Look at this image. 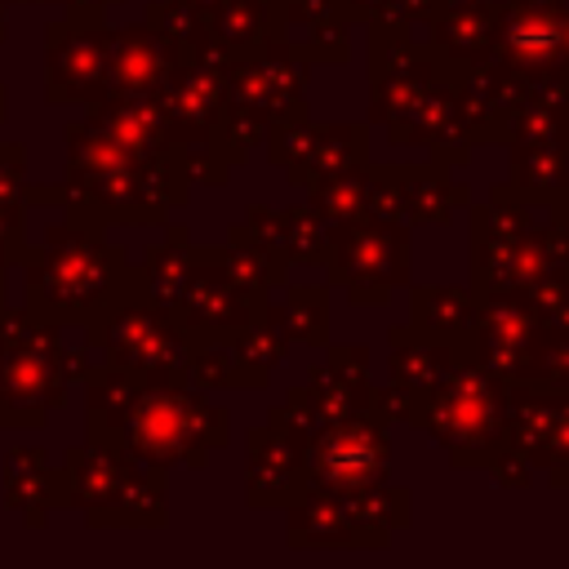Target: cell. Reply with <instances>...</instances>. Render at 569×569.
Returning <instances> with one entry per match:
<instances>
[{
    "label": "cell",
    "instance_id": "obj_23",
    "mask_svg": "<svg viewBox=\"0 0 569 569\" xmlns=\"http://www.w3.org/2000/svg\"><path fill=\"white\" fill-rule=\"evenodd\" d=\"M231 240H236V249L222 258L227 262V271L236 276V284L240 289H249L253 298H267V289H276L280 280H284V253L280 249H271L267 240H258L253 231H249V240H244V231L236 227L231 231Z\"/></svg>",
    "mask_w": 569,
    "mask_h": 569
},
{
    "label": "cell",
    "instance_id": "obj_10",
    "mask_svg": "<svg viewBox=\"0 0 569 569\" xmlns=\"http://www.w3.org/2000/svg\"><path fill=\"white\" fill-rule=\"evenodd\" d=\"M533 338H538V316L520 289L476 293V329L467 351L476 356L480 369H489L498 382H525Z\"/></svg>",
    "mask_w": 569,
    "mask_h": 569
},
{
    "label": "cell",
    "instance_id": "obj_9",
    "mask_svg": "<svg viewBox=\"0 0 569 569\" xmlns=\"http://www.w3.org/2000/svg\"><path fill=\"white\" fill-rule=\"evenodd\" d=\"M365 27H369V124H387L440 76V62L422 40L405 31H391L382 22H365Z\"/></svg>",
    "mask_w": 569,
    "mask_h": 569
},
{
    "label": "cell",
    "instance_id": "obj_13",
    "mask_svg": "<svg viewBox=\"0 0 569 569\" xmlns=\"http://www.w3.org/2000/svg\"><path fill=\"white\" fill-rule=\"evenodd\" d=\"M302 449L307 436L289 422H267L249 440L244 489L253 507H289L302 489Z\"/></svg>",
    "mask_w": 569,
    "mask_h": 569
},
{
    "label": "cell",
    "instance_id": "obj_11",
    "mask_svg": "<svg viewBox=\"0 0 569 569\" xmlns=\"http://www.w3.org/2000/svg\"><path fill=\"white\" fill-rule=\"evenodd\" d=\"M382 129H387V138H391L396 147H427V156L440 160V164H449V169L467 164V156H471V142H467V133H462V124H458L453 80L445 76V67H440V76H436L396 120H387Z\"/></svg>",
    "mask_w": 569,
    "mask_h": 569
},
{
    "label": "cell",
    "instance_id": "obj_28",
    "mask_svg": "<svg viewBox=\"0 0 569 569\" xmlns=\"http://www.w3.org/2000/svg\"><path fill=\"white\" fill-rule=\"evenodd\" d=\"M560 142L569 147V93H565V102H560Z\"/></svg>",
    "mask_w": 569,
    "mask_h": 569
},
{
    "label": "cell",
    "instance_id": "obj_8",
    "mask_svg": "<svg viewBox=\"0 0 569 569\" xmlns=\"http://www.w3.org/2000/svg\"><path fill=\"white\" fill-rule=\"evenodd\" d=\"M467 227H471V280L467 284L476 293L516 289V249L529 227V200L511 182H502L489 191L485 204L467 209Z\"/></svg>",
    "mask_w": 569,
    "mask_h": 569
},
{
    "label": "cell",
    "instance_id": "obj_17",
    "mask_svg": "<svg viewBox=\"0 0 569 569\" xmlns=\"http://www.w3.org/2000/svg\"><path fill=\"white\" fill-rule=\"evenodd\" d=\"M249 231L267 240L271 249L284 253L293 267H325V222L307 204H284V209H249Z\"/></svg>",
    "mask_w": 569,
    "mask_h": 569
},
{
    "label": "cell",
    "instance_id": "obj_30",
    "mask_svg": "<svg viewBox=\"0 0 569 569\" xmlns=\"http://www.w3.org/2000/svg\"><path fill=\"white\" fill-rule=\"evenodd\" d=\"M565 489H569V485H565Z\"/></svg>",
    "mask_w": 569,
    "mask_h": 569
},
{
    "label": "cell",
    "instance_id": "obj_24",
    "mask_svg": "<svg viewBox=\"0 0 569 569\" xmlns=\"http://www.w3.org/2000/svg\"><path fill=\"white\" fill-rule=\"evenodd\" d=\"M525 382H538V387H551V391H569V329H538Z\"/></svg>",
    "mask_w": 569,
    "mask_h": 569
},
{
    "label": "cell",
    "instance_id": "obj_21",
    "mask_svg": "<svg viewBox=\"0 0 569 569\" xmlns=\"http://www.w3.org/2000/svg\"><path fill=\"white\" fill-rule=\"evenodd\" d=\"M262 316L276 320L289 342L325 347L329 342V284H293L284 302L262 307Z\"/></svg>",
    "mask_w": 569,
    "mask_h": 569
},
{
    "label": "cell",
    "instance_id": "obj_22",
    "mask_svg": "<svg viewBox=\"0 0 569 569\" xmlns=\"http://www.w3.org/2000/svg\"><path fill=\"white\" fill-rule=\"evenodd\" d=\"M213 27H218V40L222 49L231 53H249L267 40H280V13H276V0H218L213 4Z\"/></svg>",
    "mask_w": 569,
    "mask_h": 569
},
{
    "label": "cell",
    "instance_id": "obj_5",
    "mask_svg": "<svg viewBox=\"0 0 569 569\" xmlns=\"http://www.w3.org/2000/svg\"><path fill=\"white\" fill-rule=\"evenodd\" d=\"M391 476V431L373 413H351L316 436L302 449V485L307 489H365Z\"/></svg>",
    "mask_w": 569,
    "mask_h": 569
},
{
    "label": "cell",
    "instance_id": "obj_12",
    "mask_svg": "<svg viewBox=\"0 0 569 569\" xmlns=\"http://www.w3.org/2000/svg\"><path fill=\"white\" fill-rule=\"evenodd\" d=\"M445 76L453 80L458 124H462L467 142L471 147L507 142V124H511V111L520 102V80L511 71H502L493 58L471 62V67H445Z\"/></svg>",
    "mask_w": 569,
    "mask_h": 569
},
{
    "label": "cell",
    "instance_id": "obj_14",
    "mask_svg": "<svg viewBox=\"0 0 569 569\" xmlns=\"http://www.w3.org/2000/svg\"><path fill=\"white\" fill-rule=\"evenodd\" d=\"M365 160H369V120H325V124L307 120L298 156L284 164V178L293 187H311Z\"/></svg>",
    "mask_w": 569,
    "mask_h": 569
},
{
    "label": "cell",
    "instance_id": "obj_29",
    "mask_svg": "<svg viewBox=\"0 0 569 569\" xmlns=\"http://www.w3.org/2000/svg\"><path fill=\"white\" fill-rule=\"evenodd\" d=\"M565 80H569V13H565Z\"/></svg>",
    "mask_w": 569,
    "mask_h": 569
},
{
    "label": "cell",
    "instance_id": "obj_20",
    "mask_svg": "<svg viewBox=\"0 0 569 569\" xmlns=\"http://www.w3.org/2000/svg\"><path fill=\"white\" fill-rule=\"evenodd\" d=\"M373 187H378L373 160H365V164H351V169H342V173H333V178L311 182V187H307V209H311L325 227L351 222V218L373 213Z\"/></svg>",
    "mask_w": 569,
    "mask_h": 569
},
{
    "label": "cell",
    "instance_id": "obj_3",
    "mask_svg": "<svg viewBox=\"0 0 569 569\" xmlns=\"http://www.w3.org/2000/svg\"><path fill=\"white\" fill-rule=\"evenodd\" d=\"M413 271V231L400 218H351L325 227V276L356 307H382Z\"/></svg>",
    "mask_w": 569,
    "mask_h": 569
},
{
    "label": "cell",
    "instance_id": "obj_18",
    "mask_svg": "<svg viewBox=\"0 0 569 569\" xmlns=\"http://www.w3.org/2000/svg\"><path fill=\"white\" fill-rule=\"evenodd\" d=\"M511 147V173L507 182L533 200V204H560L569 191V147L560 138L538 142H507Z\"/></svg>",
    "mask_w": 569,
    "mask_h": 569
},
{
    "label": "cell",
    "instance_id": "obj_27",
    "mask_svg": "<svg viewBox=\"0 0 569 569\" xmlns=\"http://www.w3.org/2000/svg\"><path fill=\"white\" fill-rule=\"evenodd\" d=\"M333 4H338V13H342L347 22H373L387 0H333Z\"/></svg>",
    "mask_w": 569,
    "mask_h": 569
},
{
    "label": "cell",
    "instance_id": "obj_2",
    "mask_svg": "<svg viewBox=\"0 0 569 569\" xmlns=\"http://www.w3.org/2000/svg\"><path fill=\"white\" fill-rule=\"evenodd\" d=\"M409 489L378 480L365 489H298L289 502V547L298 551H378L391 533L409 529Z\"/></svg>",
    "mask_w": 569,
    "mask_h": 569
},
{
    "label": "cell",
    "instance_id": "obj_25",
    "mask_svg": "<svg viewBox=\"0 0 569 569\" xmlns=\"http://www.w3.org/2000/svg\"><path fill=\"white\" fill-rule=\"evenodd\" d=\"M365 413H373L382 427H396V422H405V427H409V396H405L396 382H387V387H369Z\"/></svg>",
    "mask_w": 569,
    "mask_h": 569
},
{
    "label": "cell",
    "instance_id": "obj_7",
    "mask_svg": "<svg viewBox=\"0 0 569 569\" xmlns=\"http://www.w3.org/2000/svg\"><path fill=\"white\" fill-rule=\"evenodd\" d=\"M373 213L378 218H400L409 227H449L467 204L471 187L453 178L449 164L427 160V164H373Z\"/></svg>",
    "mask_w": 569,
    "mask_h": 569
},
{
    "label": "cell",
    "instance_id": "obj_19",
    "mask_svg": "<svg viewBox=\"0 0 569 569\" xmlns=\"http://www.w3.org/2000/svg\"><path fill=\"white\" fill-rule=\"evenodd\" d=\"M387 342H391V382H396L409 400L422 396V391H431V387L445 378V369L453 365V356H458V347L418 333L409 320L396 325V329L387 333Z\"/></svg>",
    "mask_w": 569,
    "mask_h": 569
},
{
    "label": "cell",
    "instance_id": "obj_15",
    "mask_svg": "<svg viewBox=\"0 0 569 569\" xmlns=\"http://www.w3.org/2000/svg\"><path fill=\"white\" fill-rule=\"evenodd\" d=\"M493 40H498V0L440 4V13L431 18V27L422 36V44L445 67H471V62L493 58Z\"/></svg>",
    "mask_w": 569,
    "mask_h": 569
},
{
    "label": "cell",
    "instance_id": "obj_4",
    "mask_svg": "<svg viewBox=\"0 0 569 569\" xmlns=\"http://www.w3.org/2000/svg\"><path fill=\"white\" fill-rule=\"evenodd\" d=\"M307 71L311 67L284 40H267L249 53H236L227 71V111L262 129L298 120L307 116Z\"/></svg>",
    "mask_w": 569,
    "mask_h": 569
},
{
    "label": "cell",
    "instance_id": "obj_1",
    "mask_svg": "<svg viewBox=\"0 0 569 569\" xmlns=\"http://www.w3.org/2000/svg\"><path fill=\"white\" fill-rule=\"evenodd\" d=\"M409 427L427 431L445 449L449 467H489V458L507 445V382H498L467 347H458L445 378L409 400Z\"/></svg>",
    "mask_w": 569,
    "mask_h": 569
},
{
    "label": "cell",
    "instance_id": "obj_6",
    "mask_svg": "<svg viewBox=\"0 0 569 569\" xmlns=\"http://www.w3.org/2000/svg\"><path fill=\"white\" fill-rule=\"evenodd\" d=\"M565 13L569 0H498L493 62L516 80L565 76Z\"/></svg>",
    "mask_w": 569,
    "mask_h": 569
},
{
    "label": "cell",
    "instance_id": "obj_16",
    "mask_svg": "<svg viewBox=\"0 0 569 569\" xmlns=\"http://www.w3.org/2000/svg\"><path fill=\"white\" fill-rule=\"evenodd\" d=\"M409 325L436 342L467 347L476 329V289L471 284H413Z\"/></svg>",
    "mask_w": 569,
    "mask_h": 569
},
{
    "label": "cell",
    "instance_id": "obj_26",
    "mask_svg": "<svg viewBox=\"0 0 569 569\" xmlns=\"http://www.w3.org/2000/svg\"><path fill=\"white\" fill-rule=\"evenodd\" d=\"M489 476H493L502 489H525V485H533V467H529L511 445H502V449L489 458Z\"/></svg>",
    "mask_w": 569,
    "mask_h": 569
}]
</instances>
